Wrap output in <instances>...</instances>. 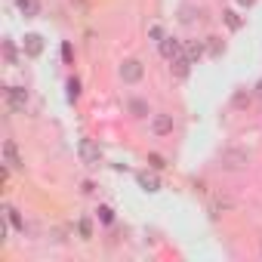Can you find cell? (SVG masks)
Returning <instances> with one entry per match:
<instances>
[{
    "label": "cell",
    "instance_id": "obj_2",
    "mask_svg": "<svg viewBox=\"0 0 262 262\" xmlns=\"http://www.w3.org/2000/svg\"><path fill=\"white\" fill-rule=\"evenodd\" d=\"M117 77H120L126 86H136V83H142V77H145V65H142L139 59H123V62L117 65Z\"/></svg>",
    "mask_w": 262,
    "mask_h": 262
},
{
    "label": "cell",
    "instance_id": "obj_24",
    "mask_svg": "<svg viewBox=\"0 0 262 262\" xmlns=\"http://www.w3.org/2000/svg\"><path fill=\"white\" fill-rule=\"evenodd\" d=\"M210 210H213V216H219V210H231V201H222V198H216Z\"/></svg>",
    "mask_w": 262,
    "mask_h": 262
},
{
    "label": "cell",
    "instance_id": "obj_7",
    "mask_svg": "<svg viewBox=\"0 0 262 262\" xmlns=\"http://www.w3.org/2000/svg\"><path fill=\"white\" fill-rule=\"evenodd\" d=\"M126 114L133 117V120H145V117H151V105H148V99H142V96H129V99H126Z\"/></svg>",
    "mask_w": 262,
    "mask_h": 262
},
{
    "label": "cell",
    "instance_id": "obj_23",
    "mask_svg": "<svg viewBox=\"0 0 262 262\" xmlns=\"http://www.w3.org/2000/svg\"><path fill=\"white\" fill-rule=\"evenodd\" d=\"M148 37H151L155 43H161V40L167 37V34H164V25H151V28H148Z\"/></svg>",
    "mask_w": 262,
    "mask_h": 262
},
{
    "label": "cell",
    "instance_id": "obj_28",
    "mask_svg": "<svg viewBox=\"0 0 262 262\" xmlns=\"http://www.w3.org/2000/svg\"><path fill=\"white\" fill-rule=\"evenodd\" d=\"M234 4H237L241 10H250V7H256V0H234Z\"/></svg>",
    "mask_w": 262,
    "mask_h": 262
},
{
    "label": "cell",
    "instance_id": "obj_29",
    "mask_svg": "<svg viewBox=\"0 0 262 262\" xmlns=\"http://www.w3.org/2000/svg\"><path fill=\"white\" fill-rule=\"evenodd\" d=\"M253 96H256V99H262V80H256V86H253Z\"/></svg>",
    "mask_w": 262,
    "mask_h": 262
},
{
    "label": "cell",
    "instance_id": "obj_11",
    "mask_svg": "<svg viewBox=\"0 0 262 262\" xmlns=\"http://www.w3.org/2000/svg\"><path fill=\"white\" fill-rule=\"evenodd\" d=\"M170 74L176 77V80H185L188 74H191V59L182 53V56H176V59H170Z\"/></svg>",
    "mask_w": 262,
    "mask_h": 262
},
{
    "label": "cell",
    "instance_id": "obj_22",
    "mask_svg": "<svg viewBox=\"0 0 262 262\" xmlns=\"http://www.w3.org/2000/svg\"><path fill=\"white\" fill-rule=\"evenodd\" d=\"M250 99H253V96H250L247 90H237V93L231 96V105H234V108H247V105H250Z\"/></svg>",
    "mask_w": 262,
    "mask_h": 262
},
{
    "label": "cell",
    "instance_id": "obj_21",
    "mask_svg": "<svg viewBox=\"0 0 262 262\" xmlns=\"http://www.w3.org/2000/svg\"><path fill=\"white\" fill-rule=\"evenodd\" d=\"M77 234H80V241H93V219L90 216L77 219Z\"/></svg>",
    "mask_w": 262,
    "mask_h": 262
},
{
    "label": "cell",
    "instance_id": "obj_14",
    "mask_svg": "<svg viewBox=\"0 0 262 262\" xmlns=\"http://www.w3.org/2000/svg\"><path fill=\"white\" fill-rule=\"evenodd\" d=\"M16 7H19V13H22L25 19H37L40 10H43L40 0H16Z\"/></svg>",
    "mask_w": 262,
    "mask_h": 262
},
{
    "label": "cell",
    "instance_id": "obj_18",
    "mask_svg": "<svg viewBox=\"0 0 262 262\" xmlns=\"http://www.w3.org/2000/svg\"><path fill=\"white\" fill-rule=\"evenodd\" d=\"M96 219H99V225H114V207L99 204L96 207Z\"/></svg>",
    "mask_w": 262,
    "mask_h": 262
},
{
    "label": "cell",
    "instance_id": "obj_13",
    "mask_svg": "<svg viewBox=\"0 0 262 262\" xmlns=\"http://www.w3.org/2000/svg\"><path fill=\"white\" fill-rule=\"evenodd\" d=\"M201 13H204L201 7H194V4H182V7L176 10V19H179L182 25H194V22L201 19Z\"/></svg>",
    "mask_w": 262,
    "mask_h": 262
},
{
    "label": "cell",
    "instance_id": "obj_15",
    "mask_svg": "<svg viewBox=\"0 0 262 262\" xmlns=\"http://www.w3.org/2000/svg\"><path fill=\"white\" fill-rule=\"evenodd\" d=\"M222 22H225L228 31H241L244 28V16L237 10H222Z\"/></svg>",
    "mask_w": 262,
    "mask_h": 262
},
{
    "label": "cell",
    "instance_id": "obj_30",
    "mask_svg": "<svg viewBox=\"0 0 262 262\" xmlns=\"http://www.w3.org/2000/svg\"><path fill=\"white\" fill-rule=\"evenodd\" d=\"M259 256H262V244H259Z\"/></svg>",
    "mask_w": 262,
    "mask_h": 262
},
{
    "label": "cell",
    "instance_id": "obj_12",
    "mask_svg": "<svg viewBox=\"0 0 262 262\" xmlns=\"http://www.w3.org/2000/svg\"><path fill=\"white\" fill-rule=\"evenodd\" d=\"M182 53L191 59V65H198L204 56H207V40H185V47H182Z\"/></svg>",
    "mask_w": 262,
    "mask_h": 262
},
{
    "label": "cell",
    "instance_id": "obj_8",
    "mask_svg": "<svg viewBox=\"0 0 262 262\" xmlns=\"http://www.w3.org/2000/svg\"><path fill=\"white\" fill-rule=\"evenodd\" d=\"M182 47H185V43H182L179 37H173V34H167V37H164V40L158 43V53H161V56H164V59L170 62V59H176V56H182Z\"/></svg>",
    "mask_w": 262,
    "mask_h": 262
},
{
    "label": "cell",
    "instance_id": "obj_16",
    "mask_svg": "<svg viewBox=\"0 0 262 262\" xmlns=\"http://www.w3.org/2000/svg\"><path fill=\"white\" fill-rule=\"evenodd\" d=\"M4 216L10 219V225H13L16 231H25V219H22V213H19L13 204H4Z\"/></svg>",
    "mask_w": 262,
    "mask_h": 262
},
{
    "label": "cell",
    "instance_id": "obj_5",
    "mask_svg": "<svg viewBox=\"0 0 262 262\" xmlns=\"http://www.w3.org/2000/svg\"><path fill=\"white\" fill-rule=\"evenodd\" d=\"M173 129H176V120H173V114H167V111H158V114H151V133H155L158 139L170 136Z\"/></svg>",
    "mask_w": 262,
    "mask_h": 262
},
{
    "label": "cell",
    "instance_id": "obj_26",
    "mask_svg": "<svg viewBox=\"0 0 262 262\" xmlns=\"http://www.w3.org/2000/svg\"><path fill=\"white\" fill-rule=\"evenodd\" d=\"M148 164H151V167H155V170H164V167H167V161H164V158H161V155H155V151H151V155H148Z\"/></svg>",
    "mask_w": 262,
    "mask_h": 262
},
{
    "label": "cell",
    "instance_id": "obj_19",
    "mask_svg": "<svg viewBox=\"0 0 262 262\" xmlns=\"http://www.w3.org/2000/svg\"><path fill=\"white\" fill-rule=\"evenodd\" d=\"M4 59H7L13 68L19 65V59H22V56H19V47H16L13 40H4Z\"/></svg>",
    "mask_w": 262,
    "mask_h": 262
},
{
    "label": "cell",
    "instance_id": "obj_6",
    "mask_svg": "<svg viewBox=\"0 0 262 262\" xmlns=\"http://www.w3.org/2000/svg\"><path fill=\"white\" fill-rule=\"evenodd\" d=\"M43 50H47V40H43L37 31L25 34V40H22V56H25V59H40Z\"/></svg>",
    "mask_w": 262,
    "mask_h": 262
},
{
    "label": "cell",
    "instance_id": "obj_25",
    "mask_svg": "<svg viewBox=\"0 0 262 262\" xmlns=\"http://www.w3.org/2000/svg\"><path fill=\"white\" fill-rule=\"evenodd\" d=\"M62 59H65V65H71V62H74V50H71V43H68V40L62 43Z\"/></svg>",
    "mask_w": 262,
    "mask_h": 262
},
{
    "label": "cell",
    "instance_id": "obj_1",
    "mask_svg": "<svg viewBox=\"0 0 262 262\" xmlns=\"http://www.w3.org/2000/svg\"><path fill=\"white\" fill-rule=\"evenodd\" d=\"M77 158H80V164H86V167H102L105 151H102V145H99L96 139L83 136V139L77 142Z\"/></svg>",
    "mask_w": 262,
    "mask_h": 262
},
{
    "label": "cell",
    "instance_id": "obj_20",
    "mask_svg": "<svg viewBox=\"0 0 262 262\" xmlns=\"http://www.w3.org/2000/svg\"><path fill=\"white\" fill-rule=\"evenodd\" d=\"M80 93H83V90H80V80H77V77H68V80H65V96H68V102H77Z\"/></svg>",
    "mask_w": 262,
    "mask_h": 262
},
{
    "label": "cell",
    "instance_id": "obj_9",
    "mask_svg": "<svg viewBox=\"0 0 262 262\" xmlns=\"http://www.w3.org/2000/svg\"><path fill=\"white\" fill-rule=\"evenodd\" d=\"M4 164H10L13 170H25V158L19 155V145H16L13 139L4 142Z\"/></svg>",
    "mask_w": 262,
    "mask_h": 262
},
{
    "label": "cell",
    "instance_id": "obj_4",
    "mask_svg": "<svg viewBox=\"0 0 262 262\" xmlns=\"http://www.w3.org/2000/svg\"><path fill=\"white\" fill-rule=\"evenodd\" d=\"M219 161H222L225 170H247V164H250V151H247V148H225Z\"/></svg>",
    "mask_w": 262,
    "mask_h": 262
},
{
    "label": "cell",
    "instance_id": "obj_10",
    "mask_svg": "<svg viewBox=\"0 0 262 262\" xmlns=\"http://www.w3.org/2000/svg\"><path fill=\"white\" fill-rule=\"evenodd\" d=\"M136 185H139L142 191L155 194V191H161V176L151 173V170H139V173H136Z\"/></svg>",
    "mask_w": 262,
    "mask_h": 262
},
{
    "label": "cell",
    "instance_id": "obj_27",
    "mask_svg": "<svg viewBox=\"0 0 262 262\" xmlns=\"http://www.w3.org/2000/svg\"><path fill=\"white\" fill-rule=\"evenodd\" d=\"M80 191H83V194H93V191H96V182H90V179H86V182L80 185Z\"/></svg>",
    "mask_w": 262,
    "mask_h": 262
},
{
    "label": "cell",
    "instance_id": "obj_3",
    "mask_svg": "<svg viewBox=\"0 0 262 262\" xmlns=\"http://www.w3.org/2000/svg\"><path fill=\"white\" fill-rule=\"evenodd\" d=\"M4 102H7V111L10 114H25V108H28V90L19 86V83H13L4 93Z\"/></svg>",
    "mask_w": 262,
    "mask_h": 262
},
{
    "label": "cell",
    "instance_id": "obj_17",
    "mask_svg": "<svg viewBox=\"0 0 262 262\" xmlns=\"http://www.w3.org/2000/svg\"><path fill=\"white\" fill-rule=\"evenodd\" d=\"M222 53H225L222 37H216V34H213V37H207V56H210V59H219Z\"/></svg>",
    "mask_w": 262,
    "mask_h": 262
}]
</instances>
